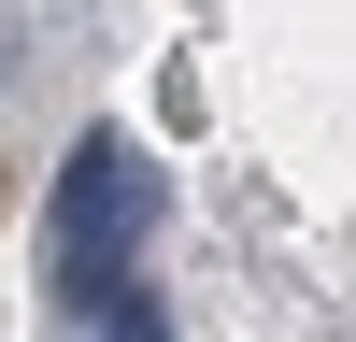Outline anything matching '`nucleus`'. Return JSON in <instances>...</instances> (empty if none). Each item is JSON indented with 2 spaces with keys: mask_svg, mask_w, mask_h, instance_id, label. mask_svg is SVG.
<instances>
[{
  "mask_svg": "<svg viewBox=\"0 0 356 342\" xmlns=\"http://www.w3.org/2000/svg\"><path fill=\"white\" fill-rule=\"evenodd\" d=\"M143 214H157V157H143L129 129H86L72 171H57V214H43V271H57V300L100 314L114 285H129V271H100V256H129Z\"/></svg>",
  "mask_w": 356,
  "mask_h": 342,
  "instance_id": "1",
  "label": "nucleus"
},
{
  "mask_svg": "<svg viewBox=\"0 0 356 342\" xmlns=\"http://www.w3.org/2000/svg\"><path fill=\"white\" fill-rule=\"evenodd\" d=\"M86 342H171V328H157V300H143V285H114V300H100V328H86Z\"/></svg>",
  "mask_w": 356,
  "mask_h": 342,
  "instance_id": "2",
  "label": "nucleus"
}]
</instances>
